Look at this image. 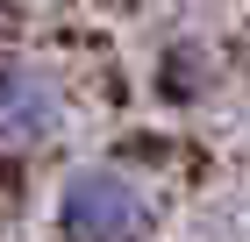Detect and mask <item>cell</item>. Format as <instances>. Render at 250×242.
<instances>
[{"label":"cell","mask_w":250,"mask_h":242,"mask_svg":"<svg viewBox=\"0 0 250 242\" xmlns=\"http://www.w3.org/2000/svg\"><path fill=\"white\" fill-rule=\"evenodd\" d=\"M50 228H58V242H150L157 206H150V192L136 186L129 171L86 164V171H72L58 186Z\"/></svg>","instance_id":"6da1fadb"},{"label":"cell","mask_w":250,"mask_h":242,"mask_svg":"<svg viewBox=\"0 0 250 242\" xmlns=\"http://www.w3.org/2000/svg\"><path fill=\"white\" fill-rule=\"evenodd\" d=\"M72 121L64 78L36 57H0V149L7 157H36L50 149Z\"/></svg>","instance_id":"7a4b0ae2"},{"label":"cell","mask_w":250,"mask_h":242,"mask_svg":"<svg viewBox=\"0 0 250 242\" xmlns=\"http://www.w3.org/2000/svg\"><path fill=\"white\" fill-rule=\"evenodd\" d=\"M193 78H200V57H179V50H165V64H157V93H165V100H193V93H200V86H193Z\"/></svg>","instance_id":"3957f363"},{"label":"cell","mask_w":250,"mask_h":242,"mask_svg":"<svg viewBox=\"0 0 250 242\" xmlns=\"http://www.w3.org/2000/svg\"><path fill=\"white\" fill-rule=\"evenodd\" d=\"M15 7H29V0H0V15H15Z\"/></svg>","instance_id":"277c9868"}]
</instances>
